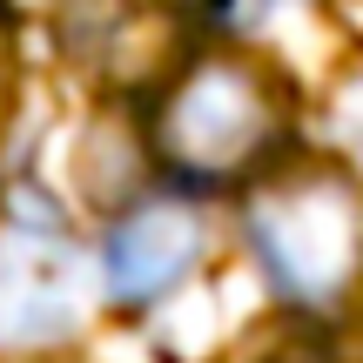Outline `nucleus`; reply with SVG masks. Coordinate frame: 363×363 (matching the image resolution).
<instances>
[{"instance_id":"nucleus-1","label":"nucleus","mask_w":363,"mask_h":363,"mask_svg":"<svg viewBox=\"0 0 363 363\" xmlns=\"http://www.w3.org/2000/svg\"><path fill=\"white\" fill-rule=\"evenodd\" d=\"M289 142V88L242 54H202L148 108L142 155H155L182 189L256 182Z\"/></svg>"},{"instance_id":"nucleus-2","label":"nucleus","mask_w":363,"mask_h":363,"mask_svg":"<svg viewBox=\"0 0 363 363\" xmlns=\"http://www.w3.org/2000/svg\"><path fill=\"white\" fill-rule=\"evenodd\" d=\"M249 249L296 310H337L363 262V195L343 162H283L249 189Z\"/></svg>"},{"instance_id":"nucleus-3","label":"nucleus","mask_w":363,"mask_h":363,"mask_svg":"<svg viewBox=\"0 0 363 363\" xmlns=\"http://www.w3.org/2000/svg\"><path fill=\"white\" fill-rule=\"evenodd\" d=\"M94 310V262L54 222L0 229V350L67 343Z\"/></svg>"},{"instance_id":"nucleus-4","label":"nucleus","mask_w":363,"mask_h":363,"mask_svg":"<svg viewBox=\"0 0 363 363\" xmlns=\"http://www.w3.org/2000/svg\"><path fill=\"white\" fill-rule=\"evenodd\" d=\"M202 249H208V222L189 195H142L115 216L101 242V289L128 310H148L189 283Z\"/></svg>"},{"instance_id":"nucleus-5","label":"nucleus","mask_w":363,"mask_h":363,"mask_svg":"<svg viewBox=\"0 0 363 363\" xmlns=\"http://www.w3.org/2000/svg\"><path fill=\"white\" fill-rule=\"evenodd\" d=\"M269 363H330V350L323 343H289V350H276Z\"/></svg>"},{"instance_id":"nucleus-6","label":"nucleus","mask_w":363,"mask_h":363,"mask_svg":"<svg viewBox=\"0 0 363 363\" xmlns=\"http://www.w3.org/2000/svg\"><path fill=\"white\" fill-rule=\"evenodd\" d=\"M162 7H189V13H208V7H222V0H162Z\"/></svg>"},{"instance_id":"nucleus-7","label":"nucleus","mask_w":363,"mask_h":363,"mask_svg":"<svg viewBox=\"0 0 363 363\" xmlns=\"http://www.w3.org/2000/svg\"><path fill=\"white\" fill-rule=\"evenodd\" d=\"M0 94H7V40H0Z\"/></svg>"}]
</instances>
